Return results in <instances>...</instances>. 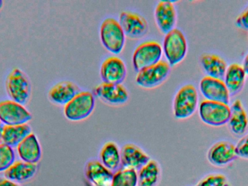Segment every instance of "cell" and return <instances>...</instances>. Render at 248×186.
<instances>
[{
  "label": "cell",
  "mask_w": 248,
  "mask_h": 186,
  "mask_svg": "<svg viewBox=\"0 0 248 186\" xmlns=\"http://www.w3.org/2000/svg\"><path fill=\"white\" fill-rule=\"evenodd\" d=\"M198 90L193 85L182 86L173 98V112L176 119H186L192 117L198 106Z\"/></svg>",
  "instance_id": "6da1fadb"
},
{
  "label": "cell",
  "mask_w": 248,
  "mask_h": 186,
  "mask_svg": "<svg viewBox=\"0 0 248 186\" xmlns=\"http://www.w3.org/2000/svg\"><path fill=\"white\" fill-rule=\"evenodd\" d=\"M100 40L107 51L114 55L120 54L125 46V35L119 20L106 17L100 29Z\"/></svg>",
  "instance_id": "7a4b0ae2"
},
{
  "label": "cell",
  "mask_w": 248,
  "mask_h": 186,
  "mask_svg": "<svg viewBox=\"0 0 248 186\" xmlns=\"http://www.w3.org/2000/svg\"><path fill=\"white\" fill-rule=\"evenodd\" d=\"M163 52L167 62L171 67L180 64L187 53V41L183 32L175 28L165 35L163 39Z\"/></svg>",
  "instance_id": "3957f363"
},
{
  "label": "cell",
  "mask_w": 248,
  "mask_h": 186,
  "mask_svg": "<svg viewBox=\"0 0 248 186\" xmlns=\"http://www.w3.org/2000/svg\"><path fill=\"white\" fill-rule=\"evenodd\" d=\"M95 97L90 91H81L64 106V115L71 121L88 118L94 111Z\"/></svg>",
  "instance_id": "277c9868"
},
{
  "label": "cell",
  "mask_w": 248,
  "mask_h": 186,
  "mask_svg": "<svg viewBox=\"0 0 248 186\" xmlns=\"http://www.w3.org/2000/svg\"><path fill=\"white\" fill-rule=\"evenodd\" d=\"M163 48L157 41L149 40L139 45L132 56V64L137 72L161 61Z\"/></svg>",
  "instance_id": "5b68a950"
},
{
  "label": "cell",
  "mask_w": 248,
  "mask_h": 186,
  "mask_svg": "<svg viewBox=\"0 0 248 186\" xmlns=\"http://www.w3.org/2000/svg\"><path fill=\"white\" fill-rule=\"evenodd\" d=\"M7 95L12 101L21 105L27 103L31 93V85L27 76L19 68H14L7 76L5 82Z\"/></svg>",
  "instance_id": "8992f818"
},
{
  "label": "cell",
  "mask_w": 248,
  "mask_h": 186,
  "mask_svg": "<svg viewBox=\"0 0 248 186\" xmlns=\"http://www.w3.org/2000/svg\"><path fill=\"white\" fill-rule=\"evenodd\" d=\"M199 116L202 122L212 127L228 124L231 114L229 104L204 100L199 105Z\"/></svg>",
  "instance_id": "52a82bcc"
},
{
  "label": "cell",
  "mask_w": 248,
  "mask_h": 186,
  "mask_svg": "<svg viewBox=\"0 0 248 186\" xmlns=\"http://www.w3.org/2000/svg\"><path fill=\"white\" fill-rule=\"evenodd\" d=\"M170 73V66L167 61L161 60L157 64L137 72L136 83L142 88H155L167 80Z\"/></svg>",
  "instance_id": "ba28073f"
},
{
  "label": "cell",
  "mask_w": 248,
  "mask_h": 186,
  "mask_svg": "<svg viewBox=\"0 0 248 186\" xmlns=\"http://www.w3.org/2000/svg\"><path fill=\"white\" fill-rule=\"evenodd\" d=\"M32 115L24 106L12 100L0 102V122L3 125L28 124Z\"/></svg>",
  "instance_id": "9c48e42d"
},
{
  "label": "cell",
  "mask_w": 248,
  "mask_h": 186,
  "mask_svg": "<svg viewBox=\"0 0 248 186\" xmlns=\"http://www.w3.org/2000/svg\"><path fill=\"white\" fill-rule=\"evenodd\" d=\"M119 21L125 36L129 39H141L148 32L147 20L144 16L135 12H122Z\"/></svg>",
  "instance_id": "30bf717a"
},
{
  "label": "cell",
  "mask_w": 248,
  "mask_h": 186,
  "mask_svg": "<svg viewBox=\"0 0 248 186\" xmlns=\"http://www.w3.org/2000/svg\"><path fill=\"white\" fill-rule=\"evenodd\" d=\"M237 157L236 145L227 140H221L214 143L207 153L208 162L218 168L227 166Z\"/></svg>",
  "instance_id": "8fae6325"
},
{
  "label": "cell",
  "mask_w": 248,
  "mask_h": 186,
  "mask_svg": "<svg viewBox=\"0 0 248 186\" xmlns=\"http://www.w3.org/2000/svg\"><path fill=\"white\" fill-rule=\"evenodd\" d=\"M94 97H97L106 103L112 105H122L129 99V94L122 84H109L103 83L97 85L93 91Z\"/></svg>",
  "instance_id": "7c38bea8"
},
{
  "label": "cell",
  "mask_w": 248,
  "mask_h": 186,
  "mask_svg": "<svg viewBox=\"0 0 248 186\" xmlns=\"http://www.w3.org/2000/svg\"><path fill=\"white\" fill-rule=\"evenodd\" d=\"M125 63L117 56H110L103 61L100 67V76L103 83L122 84L126 77Z\"/></svg>",
  "instance_id": "4fadbf2b"
},
{
  "label": "cell",
  "mask_w": 248,
  "mask_h": 186,
  "mask_svg": "<svg viewBox=\"0 0 248 186\" xmlns=\"http://www.w3.org/2000/svg\"><path fill=\"white\" fill-rule=\"evenodd\" d=\"M200 90L205 100L229 104L230 95L224 80L204 77L200 83Z\"/></svg>",
  "instance_id": "5bb4252c"
},
{
  "label": "cell",
  "mask_w": 248,
  "mask_h": 186,
  "mask_svg": "<svg viewBox=\"0 0 248 186\" xmlns=\"http://www.w3.org/2000/svg\"><path fill=\"white\" fill-rule=\"evenodd\" d=\"M155 20L162 33L166 34L175 29L177 13L173 1H160L155 9Z\"/></svg>",
  "instance_id": "9a60e30c"
},
{
  "label": "cell",
  "mask_w": 248,
  "mask_h": 186,
  "mask_svg": "<svg viewBox=\"0 0 248 186\" xmlns=\"http://www.w3.org/2000/svg\"><path fill=\"white\" fill-rule=\"evenodd\" d=\"M87 186H112L113 172L106 168L100 161H89L84 169Z\"/></svg>",
  "instance_id": "2e32d148"
},
{
  "label": "cell",
  "mask_w": 248,
  "mask_h": 186,
  "mask_svg": "<svg viewBox=\"0 0 248 186\" xmlns=\"http://www.w3.org/2000/svg\"><path fill=\"white\" fill-rule=\"evenodd\" d=\"M122 168L139 171L150 160V156L144 150L133 143H127L121 149Z\"/></svg>",
  "instance_id": "e0dca14e"
},
{
  "label": "cell",
  "mask_w": 248,
  "mask_h": 186,
  "mask_svg": "<svg viewBox=\"0 0 248 186\" xmlns=\"http://www.w3.org/2000/svg\"><path fill=\"white\" fill-rule=\"evenodd\" d=\"M80 92L81 90L78 86L72 82H59L51 87L48 98L53 103L65 106Z\"/></svg>",
  "instance_id": "ac0fdd59"
},
{
  "label": "cell",
  "mask_w": 248,
  "mask_h": 186,
  "mask_svg": "<svg viewBox=\"0 0 248 186\" xmlns=\"http://www.w3.org/2000/svg\"><path fill=\"white\" fill-rule=\"evenodd\" d=\"M17 152L23 162L38 164L42 158V148L34 133H31L18 146Z\"/></svg>",
  "instance_id": "d6986e66"
},
{
  "label": "cell",
  "mask_w": 248,
  "mask_h": 186,
  "mask_svg": "<svg viewBox=\"0 0 248 186\" xmlns=\"http://www.w3.org/2000/svg\"><path fill=\"white\" fill-rule=\"evenodd\" d=\"M38 171L37 164L29 163L22 160L16 161L5 172L4 178L21 184L33 178Z\"/></svg>",
  "instance_id": "ffe728a7"
},
{
  "label": "cell",
  "mask_w": 248,
  "mask_h": 186,
  "mask_svg": "<svg viewBox=\"0 0 248 186\" xmlns=\"http://www.w3.org/2000/svg\"><path fill=\"white\" fill-rule=\"evenodd\" d=\"M230 108L231 114L228 122L230 130L235 135H243L248 128L247 112L240 100H235Z\"/></svg>",
  "instance_id": "44dd1931"
},
{
  "label": "cell",
  "mask_w": 248,
  "mask_h": 186,
  "mask_svg": "<svg viewBox=\"0 0 248 186\" xmlns=\"http://www.w3.org/2000/svg\"><path fill=\"white\" fill-rule=\"evenodd\" d=\"M246 74L243 66L232 64L227 67L224 82L230 96L237 95L244 87Z\"/></svg>",
  "instance_id": "7402d4cb"
},
{
  "label": "cell",
  "mask_w": 248,
  "mask_h": 186,
  "mask_svg": "<svg viewBox=\"0 0 248 186\" xmlns=\"http://www.w3.org/2000/svg\"><path fill=\"white\" fill-rule=\"evenodd\" d=\"M201 64L208 77L222 80L227 71V62L221 57L212 53L201 55Z\"/></svg>",
  "instance_id": "603a6c76"
},
{
  "label": "cell",
  "mask_w": 248,
  "mask_h": 186,
  "mask_svg": "<svg viewBox=\"0 0 248 186\" xmlns=\"http://www.w3.org/2000/svg\"><path fill=\"white\" fill-rule=\"evenodd\" d=\"M31 133V128L29 124L19 125H4L1 132V143L10 146H17Z\"/></svg>",
  "instance_id": "cb8c5ba5"
},
{
  "label": "cell",
  "mask_w": 248,
  "mask_h": 186,
  "mask_svg": "<svg viewBox=\"0 0 248 186\" xmlns=\"http://www.w3.org/2000/svg\"><path fill=\"white\" fill-rule=\"evenodd\" d=\"M100 162L112 172H116L122 166L121 150L115 142L105 143L100 152Z\"/></svg>",
  "instance_id": "d4e9b609"
},
{
  "label": "cell",
  "mask_w": 248,
  "mask_h": 186,
  "mask_svg": "<svg viewBox=\"0 0 248 186\" xmlns=\"http://www.w3.org/2000/svg\"><path fill=\"white\" fill-rule=\"evenodd\" d=\"M160 176V165L156 161L150 159L138 171V186H156Z\"/></svg>",
  "instance_id": "484cf974"
},
{
  "label": "cell",
  "mask_w": 248,
  "mask_h": 186,
  "mask_svg": "<svg viewBox=\"0 0 248 186\" xmlns=\"http://www.w3.org/2000/svg\"><path fill=\"white\" fill-rule=\"evenodd\" d=\"M112 186H138V172L122 168L113 173Z\"/></svg>",
  "instance_id": "4316f807"
},
{
  "label": "cell",
  "mask_w": 248,
  "mask_h": 186,
  "mask_svg": "<svg viewBox=\"0 0 248 186\" xmlns=\"http://www.w3.org/2000/svg\"><path fill=\"white\" fill-rule=\"evenodd\" d=\"M16 162V153L13 148L0 143V172H5Z\"/></svg>",
  "instance_id": "83f0119b"
},
{
  "label": "cell",
  "mask_w": 248,
  "mask_h": 186,
  "mask_svg": "<svg viewBox=\"0 0 248 186\" xmlns=\"http://www.w3.org/2000/svg\"><path fill=\"white\" fill-rule=\"evenodd\" d=\"M195 186H231L227 176L222 173H212L206 175Z\"/></svg>",
  "instance_id": "f1b7e54d"
},
{
  "label": "cell",
  "mask_w": 248,
  "mask_h": 186,
  "mask_svg": "<svg viewBox=\"0 0 248 186\" xmlns=\"http://www.w3.org/2000/svg\"><path fill=\"white\" fill-rule=\"evenodd\" d=\"M236 152L238 157L248 159V134L239 140L236 145Z\"/></svg>",
  "instance_id": "f546056e"
},
{
  "label": "cell",
  "mask_w": 248,
  "mask_h": 186,
  "mask_svg": "<svg viewBox=\"0 0 248 186\" xmlns=\"http://www.w3.org/2000/svg\"><path fill=\"white\" fill-rule=\"evenodd\" d=\"M235 23L236 26L240 29L248 31V5L237 17Z\"/></svg>",
  "instance_id": "4dcf8cb0"
},
{
  "label": "cell",
  "mask_w": 248,
  "mask_h": 186,
  "mask_svg": "<svg viewBox=\"0 0 248 186\" xmlns=\"http://www.w3.org/2000/svg\"><path fill=\"white\" fill-rule=\"evenodd\" d=\"M0 186H20L17 183L6 178H0Z\"/></svg>",
  "instance_id": "1f68e13d"
},
{
  "label": "cell",
  "mask_w": 248,
  "mask_h": 186,
  "mask_svg": "<svg viewBox=\"0 0 248 186\" xmlns=\"http://www.w3.org/2000/svg\"><path fill=\"white\" fill-rule=\"evenodd\" d=\"M243 69L246 72V75L248 76V53L246 57H245L244 61H243Z\"/></svg>",
  "instance_id": "d6a6232c"
},
{
  "label": "cell",
  "mask_w": 248,
  "mask_h": 186,
  "mask_svg": "<svg viewBox=\"0 0 248 186\" xmlns=\"http://www.w3.org/2000/svg\"><path fill=\"white\" fill-rule=\"evenodd\" d=\"M3 126L4 125L0 122V142H1V132H2Z\"/></svg>",
  "instance_id": "836d02e7"
},
{
  "label": "cell",
  "mask_w": 248,
  "mask_h": 186,
  "mask_svg": "<svg viewBox=\"0 0 248 186\" xmlns=\"http://www.w3.org/2000/svg\"><path fill=\"white\" fill-rule=\"evenodd\" d=\"M2 4H3L2 1H1V0H0V9H1V7H2Z\"/></svg>",
  "instance_id": "e575fe53"
}]
</instances>
